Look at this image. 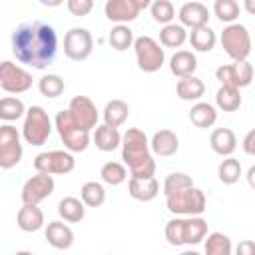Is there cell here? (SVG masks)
I'll return each instance as SVG.
<instances>
[{
    "label": "cell",
    "mask_w": 255,
    "mask_h": 255,
    "mask_svg": "<svg viewBox=\"0 0 255 255\" xmlns=\"http://www.w3.org/2000/svg\"><path fill=\"white\" fill-rule=\"evenodd\" d=\"M58 52V34L54 26L42 20L20 24L12 32V54L20 64L36 70L48 68Z\"/></svg>",
    "instance_id": "6da1fadb"
},
{
    "label": "cell",
    "mask_w": 255,
    "mask_h": 255,
    "mask_svg": "<svg viewBox=\"0 0 255 255\" xmlns=\"http://www.w3.org/2000/svg\"><path fill=\"white\" fill-rule=\"evenodd\" d=\"M120 145H122V159L126 161L131 177H137V179L153 177L155 161H153V155L149 151L147 135L141 129L129 128L122 135V143Z\"/></svg>",
    "instance_id": "7a4b0ae2"
},
{
    "label": "cell",
    "mask_w": 255,
    "mask_h": 255,
    "mask_svg": "<svg viewBox=\"0 0 255 255\" xmlns=\"http://www.w3.org/2000/svg\"><path fill=\"white\" fill-rule=\"evenodd\" d=\"M165 205H167L169 213H173L177 217H195V215H201L205 211L207 199H205V193L193 185L189 189L167 195Z\"/></svg>",
    "instance_id": "3957f363"
},
{
    "label": "cell",
    "mask_w": 255,
    "mask_h": 255,
    "mask_svg": "<svg viewBox=\"0 0 255 255\" xmlns=\"http://www.w3.org/2000/svg\"><path fill=\"white\" fill-rule=\"evenodd\" d=\"M52 133V122L42 106H30L24 114L22 135L30 145H44Z\"/></svg>",
    "instance_id": "277c9868"
},
{
    "label": "cell",
    "mask_w": 255,
    "mask_h": 255,
    "mask_svg": "<svg viewBox=\"0 0 255 255\" xmlns=\"http://www.w3.org/2000/svg\"><path fill=\"white\" fill-rule=\"evenodd\" d=\"M221 48L233 62H245L251 54V34L243 24H227L221 32Z\"/></svg>",
    "instance_id": "5b68a950"
},
{
    "label": "cell",
    "mask_w": 255,
    "mask_h": 255,
    "mask_svg": "<svg viewBox=\"0 0 255 255\" xmlns=\"http://www.w3.org/2000/svg\"><path fill=\"white\" fill-rule=\"evenodd\" d=\"M56 129L60 133V139L64 141L66 151H70V153L84 151L90 145V131L82 129L72 120V116L68 114V110L58 112V116H56Z\"/></svg>",
    "instance_id": "8992f818"
},
{
    "label": "cell",
    "mask_w": 255,
    "mask_h": 255,
    "mask_svg": "<svg viewBox=\"0 0 255 255\" xmlns=\"http://www.w3.org/2000/svg\"><path fill=\"white\" fill-rule=\"evenodd\" d=\"M133 52L137 60V68L141 72L153 74L157 72L163 62H165V52L163 48L151 38V36H139L133 40Z\"/></svg>",
    "instance_id": "52a82bcc"
},
{
    "label": "cell",
    "mask_w": 255,
    "mask_h": 255,
    "mask_svg": "<svg viewBox=\"0 0 255 255\" xmlns=\"http://www.w3.org/2000/svg\"><path fill=\"white\" fill-rule=\"evenodd\" d=\"M76 167V159L66 149L42 151L34 157V169L44 175H66Z\"/></svg>",
    "instance_id": "ba28073f"
},
{
    "label": "cell",
    "mask_w": 255,
    "mask_h": 255,
    "mask_svg": "<svg viewBox=\"0 0 255 255\" xmlns=\"http://www.w3.org/2000/svg\"><path fill=\"white\" fill-rule=\"evenodd\" d=\"M0 88L8 94H24L32 88V74L22 66L4 60L0 62Z\"/></svg>",
    "instance_id": "9c48e42d"
},
{
    "label": "cell",
    "mask_w": 255,
    "mask_h": 255,
    "mask_svg": "<svg viewBox=\"0 0 255 255\" xmlns=\"http://www.w3.org/2000/svg\"><path fill=\"white\" fill-rule=\"evenodd\" d=\"M22 143L20 133L14 126H0V169H12L22 159Z\"/></svg>",
    "instance_id": "30bf717a"
},
{
    "label": "cell",
    "mask_w": 255,
    "mask_h": 255,
    "mask_svg": "<svg viewBox=\"0 0 255 255\" xmlns=\"http://www.w3.org/2000/svg\"><path fill=\"white\" fill-rule=\"evenodd\" d=\"M94 50V38L90 34V30L86 28H70L64 36V54L74 60V62H82L88 60L92 56Z\"/></svg>",
    "instance_id": "8fae6325"
},
{
    "label": "cell",
    "mask_w": 255,
    "mask_h": 255,
    "mask_svg": "<svg viewBox=\"0 0 255 255\" xmlns=\"http://www.w3.org/2000/svg\"><path fill=\"white\" fill-rule=\"evenodd\" d=\"M215 78L221 82V86L229 88H247L253 80V66L245 62H235V64H221L215 70Z\"/></svg>",
    "instance_id": "7c38bea8"
},
{
    "label": "cell",
    "mask_w": 255,
    "mask_h": 255,
    "mask_svg": "<svg viewBox=\"0 0 255 255\" xmlns=\"http://www.w3.org/2000/svg\"><path fill=\"white\" fill-rule=\"evenodd\" d=\"M147 0H108L104 6L106 18L116 24H128L139 16L143 8H147Z\"/></svg>",
    "instance_id": "4fadbf2b"
},
{
    "label": "cell",
    "mask_w": 255,
    "mask_h": 255,
    "mask_svg": "<svg viewBox=\"0 0 255 255\" xmlns=\"http://www.w3.org/2000/svg\"><path fill=\"white\" fill-rule=\"evenodd\" d=\"M54 177L52 175H44V173H36L30 179H26V183L22 185V203L24 205H38L40 201H44L46 197H50L54 193Z\"/></svg>",
    "instance_id": "5bb4252c"
},
{
    "label": "cell",
    "mask_w": 255,
    "mask_h": 255,
    "mask_svg": "<svg viewBox=\"0 0 255 255\" xmlns=\"http://www.w3.org/2000/svg\"><path fill=\"white\" fill-rule=\"evenodd\" d=\"M68 114L72 116V120L86 131L98 128V120H100V114H98V108L96 104L88 98V96H76L70 100V106H68Z\"/></svg>",
    "instance_id": "9a60e30c"
},
{
    "label": "cell",
    "mask_w": 255,
    "mask_h": 255,
    "mask_svg": "<svg viewBox=\"0 0 255 255\" xmlns=\"http://www.w3.org/2000/svg\"><path fill=\"white\" fill-rule=\"evenodd\" d=\"M179 22L183 28H201L209 22V8L201 2H185L179 8Z\"/></svg>",
    "instance_id": "2e32d148"
},
{
    "label": "cell",
    "mask_w": 255,
    "mask_h": 255,
    "mask_svg": "<svg viewBox=\"0 0 255 255\" xmlns=\"http://www.w3.org/2000/svg\"><path fill=\"white\" fill-rule=\"evenodd\" d=\"M177 149H179V139H177L175 131H171V129L155 131L149 141V151H153L159 157H171L177 153Z\"/></svg>",
    "instance_id": "e0dca14e"
},
{
    "label": "cell",
    "mask_w": 255,
    "mask_h": 255,
    "mask_svg": "<svg viewBox=\"0 0 255 255\" xmlns=\"http://www.w3.org/2000/svg\"><path fill=\"white\" fill-rule=\"evenodd\" d=\"M209 145H211V149H213L217 155H221V157H231V153H233L235 147H237V137H235L233 129H229V128H217V129H213L211 135H209Z\"/></svg>",
    "instance_id": "ac0fdd59"
},
{
    "label": "cell",
    "mask_w": 255,
    "mask_h": 255,
    "mask_svg": "<svg viewBox=\"0 0 255 255\" xmlns=\"http://www.w3.org/2000/svg\"><path fill=\"white\" fill-rule=\"evenodd\" d=\"M46 241L54 249H70L74 245V231L64 221H50L46 227Z\"/></svg>",
    "instance_id": "d6986e66"
},
{
    "label": "cell",
    "mask_w": 255,
    "mask_h": 255,
    "mask_svg": "<svg viewBox=\"0 0 255 255\" xmlns=\"http://www.w3.org/2000/svg\"><path fill=\"white\" fill-rule=\"evenodd\" d=\"M169 70H171V74L177 76L179 80L193 76L195 70H197V58H195V54L189 52V50H177V52L169 58Z\"/></svg>",
    "instance_id": "ffe728a7"
},
{
    "label": "cell",
    "mask_w": 255,
    "mask_h": 255,
    "mask_svg": "<svg viewBox=\"0 0 255 255\" xmlns=\"http://www.w3.org/2000/svg\"><path fill=\"white\" fill-rule=\"evenodd\" d=\"M128 193L137 199V201H151L157 197L159 193V181L155 177H145V179H137V177H129L128 183Z\"/></svg>",
    "instance_id": "44dd1931"
},
{
    "label": "cell",
    "mask_w": 255,
    "mask_h": 255,
    "mask_svg": "<svg viewBox=\"0 0 255 255\" xmlns=\"http://www.w3.org/2000/svg\"><path fill=\"white\" fill-rule=\"evenodd\" d=\"M16 223L22 231L32 233L44 225V211L38 205H22L16 215Z\"/></svg>",
    "instance_id": "7402d4cb"
},
{
    "label": "cell",
    "mask_w": 255,
    "mask_h": 255,
    "mask_svg": "<svg viewBox=\"0 0 255 255\" xmlns=\"http://www.w3.org/2000/svg\"><path fill=\"white\" fill-rule=\"evenodd\" d=\"M175 94L179 100L183 102H197L203 94H205V84L197 78V76H189V78H181L175 84Z\"/></svg>",
    "instance_id": "603a6c76"
},
{
    "label": "cell",
    "mask_w": 255,
    "mask_h": 255,
    "mask_svg": "<svg viewBox=\"0 0 255 255\" xmlns=\"http://www.w3.org/2000/svg\"><path fill=\"white\" fill-rule=\"evenodd\" d=\"M189 122L195 126V128H211L215 122H217V112H215V106L207 104V102H195L189 110Z\"/></svg>",
    "instance_id": "cb8c5ba5"
},
{
    "label": "cell",
    "mask_w": 255,
    "mask_h": 255,
    "mask_svg": "<svg viewBox=\"0 0 255 255\" xmlns=\"http://www.w3.org/2000/svg\"><path fill=\"white\" fill-rule=\"evenodd\" d=\"M94 143L100 151H114L120 143H122V133L118 131V128H112V126H98L96 131H94Z\"/></svg>",
    "instance_id": "d4e9b609"
},
{
    "label": "cell",
    "mask_w": 255,
    "mask_h": 255,
    "mask_svg": "<svg viewBox=\"0 0 255 255\" xmlns=\"http://www.w3.org/2000/svg\"><path fill=\"white\" fill-rule=\"evenodd\" d=\"M207 237V221L201 215L185 217L183 227V243L185 245H197Z\"/></svg>",
    "instance_id": "484cf974"
},
{
    "label": "cell",
    "mask_w": 255,
    "mask_h": 255,
    "mask_svg": "<svg viewBox=\"0 0 255 255\" xmlns=\"http://www.w3.org/2000/svg\"><path fill=\"white\" fill-rule=\"evenodd\" d=\"M58 213H60V217H62L64 221L78 223V221H82L84 215H86V205L82 203V199L68 195V197L60 199V203H58Z\"/></svg>",
    "instance_id": "4316f807"
},
{
    "label": "cell",
    "mask_w": 255,
    "mask_h": 255,
    "mask_svg": "<svg viewBox=\"0 0 255 255\" xmlns=\"http://www.w3.org/2000/svg\"><path fill=\"white\" fill-rule=\"evenodd\" d=\"M129 116V106L124 100H112L104 108V124L112 128H120Z\"/></svg>",
    "instance_id": "83f0119b"
},
{
    "label": "cell",
    "mask_w": 255,
    "mask_h": 255,
    "mask_svg": "<svg viewBox=\"0 0 255 255\" xmlns=\"http://www.w3.org/2000/svg\"><path fill=\"white\" fill-rule=\"evenodd\" d=\"M187 40V30L181 24H167L159 32V42L165 48H181Z\"/></svg>",
    "instance_id": "f1b7e54d"
},
{
    "label": "cell",
    "mask_w": 255,
    "mask_h": 255,
    "mask_svg": "<svg viewBox=\"0 0 255 255\" xmlns=\"http://www.w3.org/2000/svg\"><path fill=\"white\" fill-rule=\"evenodd\" d=\"M133 30L128 26V24H116L114 28H112V32H110V36H108V42H110V46L114 48V50H118V52H124V50H128V48H131L133 46Z\"/></svg>",
    "instance_id": "f546056e"
},
{
    "label": "cell",
    "mask_w": 255,
    "mask_h": 255,
    "mask_svg": "<svg viewBox=\"0 0 255 255\" xmlns=\"http://www.w3.org/2000/svg\"><path fill=\"white\" fill-rule=\"evenodd\" d=\"M205 255H233L231 239L225 233H221V231L207 233V239H205Z\"/></svg>",
    "instance_id": "4dcf8cb0"
},
{
    "label": "cell",
    "mask_w": 255,
    "mask_h": 255,
    "mask_svg": "<svg viewBox=\"0 0 255 255\" xmlns=\"http://www.w3.org/2000/svg\"><path fill=\"white\" fill-rule=\"evenodd\" d=\"M191 48H195L197 52H211L213 46H215V32L209 28V26H201V28H195L191 30V34L187 36Z\"/></svg>",
    "instance_id": "1f68e13d"
},
{
    "label": "cell",
    "mask_w": 255,
    "mask_h": 255,
    "mask_svg": "<svg viewBox=\"0 0 255 255\" xmlns=\"http://www.w3.org/2000/svg\"><path fill=\"white\" fill-rule=\"evenodd\" d=\"M80 199L86 207H100L106 201V189L98 181H86L80 189Z\"/></svg>",
    "instance_id": "d6a6232c"
},
{
    "label": "cell",
    "mask_w": 255,
    "mask_h": 255,
    "mask_svg": "<svg viewBox=\"0 0 255 255\" xmlns=\"http://www.w3.org/2000/svg\"><path fill=\"white\" fill-rule=\"evenodd\" d=\"M215 104L219 110L223 112H235L241 106V92L237 88H229V86H221L215 94Z\"/></svg>",
    "instance_id": "836d02e7"
},
{
    "label": "cell",
    "mask_w": 255,
    "mask_h": 255,
    "mask_svg": "<svg viewBox=\"0 0 255 255\" xmlns=\"http://www.w3.org/2000/svg\"><path fill=\"white\" fill-rule=\"evenodd\" d=\"M24 114H26V108H24V102L20 98L8 96V98H2L0 100V120L2 122H6V124L16 122Z\"/></svg>",
    "instance_id": "e575fe53"
},
{
    "label": "cell",
    "mask_w": 255,
    "mask_h": 255,
    "mask_svg": "<svg viewBox=\"0 0 255 255\" xmlns=\"http://www.w3.org/2000/svg\"><path fill=\"white\" fill-rule=\"evenodd\" d=\"M100 177L108 185H122L128 179V169L120 161H106L100 169Z\"/></svg>",
    "instance_id": "d590c367"
},
{
    "label": "cell",
    "mask_w": 255,
    "mask_h": 255,
    "mask_svg": "<svg viewBox=\"0 0 255 255\" xmlns=\"http://www.w3.org/2000/svg\"><path fill=\"white\" fill-rule=\"evenodd\" d=\"M217 175H219V181L225 183V185L237 183L239 177H241V163H239V159H235V157H225V159L219 163V167H217Z\"/></svg>",
    "instance_id": "8d00e7d4"
},
{
    "label": "cell",
    "mask_w": 255,
    "mask_h": 255,
    "mask_svg": "<svg viewBox=\"0 0 255 255\" xmlns=\"http://www.w3.org/2000/svg\"><path fill=\"white\" fill-rule=\"evenodd\" d=\"M193 187V179L187 175V173H181V171H173L169 173L165 179H163V195H173L177 191H183V189H189Z\"/></svg>",
    "instance_id": "74e56055"
},
{
    "label": "cell",
    "mask_w": 255,
    "mask_h": 255,
    "mask_svg": "<svg viewBox=\"0 0 255 255\" xmlns=\"http://www.w3.org/2000/svg\"><path fill=\"white\" fill-rule=\"evenodd\" d=\"M149 12H151V18L163 26L171 24V20L175 18V8L169 0H155L149 4Z\"/></svg>",
    "instance_id": "f35d334b"
},
{
    "label": "cell",
    "mask_w": 255,
    "mask_h": 255,
    "mask_svg": "<svg viewBox=\"0 0 255 255\" xmlns=\"http://www.w3.org/2000/svg\"><path fill=\"white\" fill-rule=\"evenodd\" d=\"M239 4L235 0H215L213 4V12L221 22L227 24H235V20L239 18Z\"/></svg>",
    "instance_id": "ab89813d"
},
{
    "label": "cell",
    "mask_w": 255,
    "mask_h": 255,
    "mask_svg": "<svg viewBox=\"0 0 255 255\" xmlns=\"http://www.w3.org/2000/svg\"><path fill=\"white\" fill-rule=\"evenodd\" d=\"M38 90L46 98H58L64 92V80L58 74H46L38 80Z\"/></svg>",
    "instance_id": "60d3db41"
},
{
    "label": "cell",
    "mask_w": 255,
    "mask_h": 255,
    "mask_svg": "<svg viewBox=\"0 0 255 255\" xmlns=\"http://www.w3.org/2000/svg\"><path fill=\"white\" fill-rule=\"evenodd\" d=\"M183 227H185V217H173L165 223V239L169 245H185L183 243Z\"/></svg>",
    "instance_id": "b9f144b4"
},
{
    "label": "cell",
    "mask_w": 255,
    "mask_h": 255,
    "mask_svg": "<svg viewBox=\"0 0 255 255\" xmlns=\"http://www.w3.org/2000/svg\"><path fill=\"white\" fill-rule=\"evenodd\" d=\"M66 6L70 10V14H74V16H88L94 8V2L92 0H68Z\"/></svg>",
    "instance_id": "7bdbcfd3"
},
{
    "label": "cell",
    "mask_w": 255,
    "mask_h": 255,
    "mask_svg": "<svg viewBox=\"0 0 255 255\" xmlns=\"http://www.w3.org/2000/svg\"><path fill=\"white\" fill-rule=\"evenodd\" d=\"M235 255H255V243L253 239H243L235 247Z\"/></svg>",
    "instance_id": "ee69618b"
},
{
    "label": "cell",
    "mask_w": 255,
    "mask_h": 255,
    "mask_svg": "<svg viewBox=\"0 0 255 255\" xmlns=\"http://www.w3.org/2000/svg\"><path fill=\"white\" fill-rule=\"evenodd\" d=\"M243 151L247 155H255V129H249L243 137Z\"/></svg>",
    "instance_id": "f6af8a7d"
},
{
    "label": "cell",
    "mask_w": 255,
    "mask_h": 255,
    "mask_svg": "<svg viewBox=\"0 0 255 255\" xmlns=\"http://www.w3.org/2000/svg\"><path fill=\"white\" fill-rule=\"evenodd\" d=\"M253 175H255V165H251V167H249V171H247V179H249V185H251V187L255 185V179H253Z\"/></svg>",
    "instance_id": "bcb514c9"
},
{
    "label": "cell",
    "mask_w": 255,
    "mask_h": 255,
    "mask_svg": "<svg viewBox=\"0 0 255 255\" xmlns=\"http://www.w3.org/2000/svg\"><path fill=\"white\" fill-rule=\"evenodd\" d=\"M179 255H201V253H197V251H181Z\"/></svg>",
    "instance_id": "7dc6e473"
},
{
    "label": "cell",
    "mask_w": 255,
    "mask_h": 255,
    "mask_svg": "<svg viewBox=\"0 0 255 255\" xmlns=\"http://www.w3.org/2000/svg\"><path fill=\"white\" fill-rule=\"evenodd\" d=\"M14 255H34V253H30V251H16Z\"/></svg>",
    "instance_id": "c3c4849f"
},
{
    "label": "cell",
    "mask_w": 255,
    "mask_h": 255,
    "mask_svg": "<svg viewBox=\"0 0 255 255\" xmlns=\"http://www.w3.org/2000/svg\"><path fill=\"white\" fill-rule=\"evenodd\" d=\"M247 10H249V12H255V8H253V4H251V2H247Z\"/></svg>",
    "instance_id": "681fc988"
}]
</instances>
